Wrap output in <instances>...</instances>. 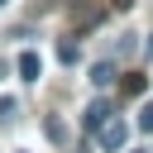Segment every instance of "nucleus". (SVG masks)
<instances>
[{"mask_svg": "<svg viewBox=\"0 0 153 153\" xmlns=\"http://www.w3.org/2000/svg\"><path fill=\"white\" fill-rule=\"evenodd\" d=\"M124 139H129V124H124V120H115V115L96 129V143H100L105 153H120V148H124Z\"/></svg>", "mask_w": 153, "mask_h": 153, "instance_id": "nucleus-1", "label": "nucleus"}, {"mask_svg": "<svg viewBox=\"0 0 153 153\" xmlns=\"http://www.w3.org/2000/svg\"><path fill=\"white\" fill-rule=\"evenodd\" d=\"M110 115H115V105H110V100H91V110H86V129L96 134V129H100Z\"/></svg>", "mask_w": 153, "mask_h": 153, "instance_id": "nucleus-2", "label": "nucleus"}, {"mask_svg": "<svg viewBox=\"0 0 153 153\" xmlns=\"http://www.w3.org/2000/svg\"><path fill=\"white\" fill-rule=\"evenodd\" d=\"M38 53H19V81H38Z\"/></svg>", "mask_w": 153, "mask_h": 153, "instance_id": "nucleus-3", "label": "nucleus"}, {"mask_svg": "<svg viewBox=\"0 0 153 153\" xmlns=\"http://www.w3.org/2000/svg\"><path fill=\"white\" fill-rule=\"evenodd\" d=\"M91 81H96V86H110V81H115V62H110V57L96 62V67H91Z\"/></svg>", "mask_w": 153, "mask_h": 153, "instance_id": "nucleus-4", "label": "nucleus"}, {"mask_svg": "<svg viewBox=\"0 0 153 153\" xmlns=\"http://www.w3.org/2000/svg\"><path fill=\"white\" fill-rule=\"evenodd\" d=\"M14 115H19V100L14 96H0V124H10Z\"/></svg>", "mask_w": 153, "mask_h": 153, "instance_id": "nucleus-5", "label": "nucleus"}, {"mask_svg": "<svg viewBox=\"0 0 153 153\" xmlns=\"http://www.w3.org/2000/svg\"><path fill=\"white\" fill-rule=\"evenodd\" d=\"M124 91H129V96H143V91H148V81H143L139 72H129V76H124Z\"/></svg>", "mask_w": 153, "mask_h": 153, "instance_id": "nucleus-6", "label": "nucleus"}, {"mask_svg": "<svg viewBox=\"0 0 153 153\" xmlns=\"http://www.w3.org/2000/svg\"><path fill=\"white\" fill-rule=\"evenodd\" d=\"M139 129H143V134H153V100H143V105H139Z\"/></svg>", "mask_w": 153, "mask_h": 153, "instance_id": "nucleus-7", "label": "nucleus"}, {"mask_svg": "<svg viewBox=\"0 0 153 153\" xmlns=\"http://www.w3.org/2000/svg\"><path fill=\"white\" fill-rule=\"evenodd\" d=\"M57 57H62V62H76V57H81V48L67 38V43H57Z\"/></svg>", "mask_w": 153, "mask_h": 153, "instance_id": "nucleus-8", "label": "nucleus"}, {"mask_svg": "<svg viewBox=\"0 0 153 153\" xmlns=\"http://www.w3.org/2000/svg\"><path fill=\"white\" fill-rule=\"evenodd\" d=\"M43 129H48V139H53V143H67V129H62V120H48Z\"/></svg>", "mask_w": 153, "mask_h": 153, "instance_id": "nucleus-9", "label": "nucleus"}, {"mask_svg": "<svg viewBox=\"0 0 153 153\" xmlns=\"http://www.w3.org/2000/svg\"><path fill=\"white\" fill-rule=\"evenodd\" d=\"M5 5H10V0H0V10H5Z\"/></svg>", "mask_w": 153, "mask_h": 153, "instance_id": "nucleus-10", "label": "nucleus"}, {"mask_svg": "<svg viewBox=\"0 0 153 153\" xmlns=\"http://www.w3.org/2000/svg\"><path fill=\"white\" fill-rule=\"evenodd\" d=\"M134 153H143V148H134Z\"/></svg>", "mask_w": 153, "mask_h": 153, "instance_id": "nucleus-11", "label": "nucleus"}, {"mask_svg": "<svg viewBox=\"0 0 153 153\" xmlns=\"http://www.w3.org/2000/svg\"><path fill=\"white\" fill-rule=\"evenodd\" d=\"M0 72H5V67H0Z\"/></svg>", "mask_w": 153, "mask_h": 153, "instance_id": "nucleus-12", "label": "nucleus"}]
</instances>
